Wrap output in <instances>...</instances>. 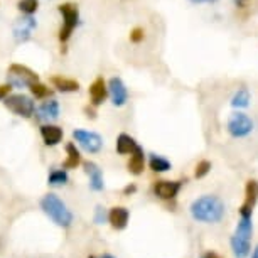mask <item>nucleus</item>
Returning a JSON list of instances; mask_svg holds the SVG:
<instances>
[{"mask_svg": "<svg viewBox=\"0 0 258 258\" xmlns=\"http://www.w3.org/2000/svg\"><path fill=\"white\" fill-rule=\"evenodd\" d=\"M7 80L12 86H31L32 83L39 81V76L31 68L22 64H11L9 66Z\"/></svg>", "mask_w": 258, "mask_h": 258, "instance_id": "423d86ee", "label": "nucleus"}, {"mask_svg": "<svg viewBox=\"0 0 258 258\" xmlns=\"http://www.w3.org/2000/svg\"><path fill=\"white\" fill-rule=\"evenodd\" d=\"M149 165L154 172H167V170L172 167V164H170L167 159L162 157V155H157V154H150Z\"/></svg>", "mask_w": 258, "mask_h": 258, "instance_id": "5701e85b", "label": "nucleus"}, {"mask_svg": "<svg viewBox=\"0 0 258 258\" xmlns=\"http://www.w3.org/2000/svg\"><path fill=\"white\" fill-rule=\"evenodd\" d=\"M68 181H70V177H68L66 170H52L49 177H47V182L51 186H64Z\"/></svg>", "mask_w": 258, "mask_h": 258, "instance_id": "b1692460", "label": "nucleus"}, {"mask_svg": "<svg viewBox=\"0 0 258 258\" xmlns=\"http://www.w3.org/2000/svg\"><path fill=\"white\" fill-rule=\"evenodd\" d=\"M51 83L54 85V88L61 93H75L80 90V83L71 78H62V76H52Z\"/></svg>", "mask_w": 258, "mask_h": 258, "instance_id": "a211bd4d", "label": "nucleus"}, {"mask_svg": "<svg viewBox=\"0 0 258 258\" xmlns=\"http://www.w3.org/2000/svg\"><path fill=\"white\" fill-rule=\"evenodd\" d=\"M135 191H137V186H135V184H130V186H126L123 189V194L125 196H128V194H134Z\"/></svg>", "mask_w": 258, "mask_h": 258, "instance_id": "2f4dec72", "label": "nucleus"}, {"mask_svg": "<svg viewBox=\"0 0 258 258\" xmlns=\"http://www.w3.org/2000/svg\"><path fill=\"white\" fill-rule=\"evenodd\" d=\"M41 208L57 226L61 228H70L73 223V213L68 209V206L61 201L56 194H46L41 199Z\"/></svg>", "mask_w": 258, "mask_h": 258, "instance_id": "f03ea898", "label": "nucleus"}, {"mask_svg": "<svg viewBox=\"0 0 258 258\" xmlns=\"http://www.w3.org/2000/svg\"><path fill=\"white\" fill-rule=\"evenodd\" d=\"M59 12L62 16V27L59 31V41L61 42H68L71 37L73 31L76 29L78 22H80V11L75 4H61Z\"/></svg>", "mask_w": 258, "mask_h": 258, "instance_id": "7ed1b4c3", "label": "nucleus"}, {"mask_svg": "<svg viewBox=\"0 0 258 258\" xmlns=\"http://www.w3.org/2000/svg\"><path fill=\"white\" fill-rule=\"evenodd\" d=\"M211 170V162L209 160H201L196 165V170H194V177L196 179H203L204 176H208V172Z\"/></svg>", "mask_w": 258, "mask_h": 258, "instance_id": "bb28decb", "label": "nucleus"}, {"mask_svg": "<svg viewBox=\"0 0 258 258\" xmlns=\"http://www.w3.org/2000/svg\"><path fill=\"white\" fill-rule=\"evenodd\" d=\"M145 39V31L142 27H134L132 31H130V42H134V44H140Z\"/></svg>", "mask_w": 258, "mask_h": 258, "instance_id": "cd10ccee", "label": "nucleus"}, {"mask_svg": "<svg viewBox=\"0 0 258 258\" xmlns=\"http://www.w3.org/2000/svg\"><path fill=\"white\" fill-rule=\"evenodd\" d=\"M17 7L21 12L27 14V16H32L39 9V0H19Z\"/></svg>", "mask_w": 258, "mask_h": 258, "instance_id": "a878e982", "label": "nucleus"}, {"mask_svg": "<svg viewBox=\"0 0 258 258\" xmlns=\"http://www.w3.org/2000/svg\"><path fill=\"white\" fill-rule=\"evenodd\" d=\"M250 91H248L245 86L240 90L235 91V95L231 96V106H235V108H246L248 105H250Z\"/></svg>", "mask_w": 258, "mask_h": 258, "instance_id": "4be33fe9", "label": "nucleus"}, {"mask_svg": "<svg viewBox=\"0 0 258 258\" xmlns=\"http://www.w3.org/2000/svg\"><path fill=\"white\" fill-rule=\"evenodd\" d=\"M59 116V103L57 100H47L36 110V118L39 121L56 120Z\"/></svg>", "mask_w": 258, "mask_h": 258, "instance_id": "ddd939ff", "label": "nucleus"}, {"mask_svg": "<svg viewBox=\"0 0 258 258\" xmlns=\"http://www.w3.org/2000/svg\"><path fill=\"white\" fill-rule=\"evenodd\" d=\"M144 165H145V154L142 147H137L130 154V160L126 164L128 167V172L134 174V176H140L144 172Z\"/></svg>", "mask_w": 258, "mask_h": 258, "instance_id": "dca6fc26", "label": "nucleus"}, {"mask_svg": "<svg viewBox=\"0 0 258 258\" xmlns=\"http://www.w3.org/2000/svg\"><path fill=\"white\" fill-rule=\"evenodd\" d=\"M41 135L46 145H57L62 140V128L56 125H42L41 126Z\"/></svg>", "mask_w": 258, "mask_h": 258, "instance_id": "f3484780", "label": "nucleus"}, {"mask_svg": "<svg viewBox=\"0 0 258 258\" xmlns=\"http://www.w3.org/2000/svg\"><path fill=\"white\" fill-rule=\"evenodd\" d=\"M128 209L123 208V206H115L110 209L108 213V221L111 223V228L115 230H123L128 223Z\"/></svg>", "mask_w": 258, "mask_h": 258, "instance_id": "2eb2a0df", "label": "nucleus"}, {"mask_svg": "<svg viewBox=\"0 0 258 258\" xmlns=\"http://www.w3.org/2000/svg\"><path fill=\"white\" fill-rule=\"evenodd\" d=\"M182 187V182L179 181H157L154 184V194L160 199H174Z\"/></svg>", "mask_w": 258, "mask_h": 258, "instance_id": "9b49d317", "label": "nucleus"}, {"mask_svg": "<svg viewBox=\"0 0 258 258\" xmlns=\"http://www.w3.org/2000/svg\"><path fill=\"white\" fill-rule=\"evenodd\" d=\"M251 258H258V246L255 248V251H253V256Z\"/></svg>", "mask_w": 258, "mask_h": 258, "instance_id": "e433bc0d", "label": "nucleus"}, {"mask_svg": "<svg viewBox=\"0 0 258 258\" xmlns=\"http://www.w3.org/2000/svg\"><path fill=\"white\" fill-rule=\"evenodd\" d=\"M233 2H235L236 9H246L250 6V0H233Z\"/></svg>", "mask_w": 258, "mask_h": 258, "instance_id": "7c9ffc66", "label": "nucleus"}, {"mask_svg": "<svg viewBox=\"0 0 258 258\" xmlns=\"http://www.w3.org/2000/svg\"><path fill=\"white\" fill-rule=\"evenodd\" d=\"M192 4H216L218 0H189Z\"/></svg>", "mask_w": 258, "mask_h": 258, "instance_id": "473e14b6", "label": "nucleus"}, {"mask_svg": "<svg viewBox=\"0 0 258 258\" xmlns=\"http://www.w3.org/2000/svg\"><path fill=\"white\" fill-rule=\"evenodd\" d=\"M258 201V181L255 179H250L245 186V201H243L241 208H240V214L245 218H251L253 208Z\"/></svg>", "mask_w": 258, "mask_h": 258, "instance_id": "6e6552de", "label": "nucleus"}, {"mask_svg": "<svg viewBox=\"0 0 258 258\" xmlns=\"http://www.w3.org/2000/svg\"><path fill=\"white\" fill-rule=\"evenodd\" d=\"M139 145L135 142L134 137H130L128 134H120L118 139H116V152L120 155H125V154H132Z\"/></svg>", "mask_w": 258, "mask_h": 258, "instance_id": "aec40b11", "label": "nucleus"}, {"mask_svg": "<svg viewBox=\"0 0 258 258\" xmlns=\"http://www.w3.org/2000/svg\"><path fill=\"white\" fill-rule=\"evenodd\" d=\"M36 27H37L36 19H32L31 16L19 19V21L16 22V26H14V39H16L17 42L29 41L32 36V31Z\"/></svg>", "mask_w": 258, "mask_h": 258, "instance_id": "9d476101", "label": "nucleus"}, {"mask_svg": "<svg viewBox=\"0 0 258 258\" xmlns=\"http://www.w3.org/2000/svg\"><path fill=\"white\" fill-rule=\"evenodd\" d=\"M4 105L7 106L12 113H16L17 116H22V118H31L36 111V105L34 101L26 95H9L6 100H4Z\"/></svg>", "mask_w": 258, "mask_h": 258, "instance_id": "39448f33", "label": "nucleus"}, {"mask_svg": "<svg viewBox=\"0 0 258 258\" xmlns=\"http://www.w3.org/2000/svg\"><path fill=\"white\" fill-rule=\"evenodd\" d=\"M253 126H255L253 125V120L246 113L235 111V113H231V116L228 118L226 130L233 139H243V137H248V135L253 132Z\"/></svg>", "mask_w": 258, "mask_h": 258, "instance_id": "20e7f679", "label": "nucleus"}, {"mask_svg": "<svg viewBox=\"0 0 258 258\" xmlns=\"http://www.w3.org/2000/svg\"><path fill=\"white\" fill-rule=\"evenodd\" d=\"M29 90H31V93L36 96L37 100H42V98H47V96L51 95V90L47 88L46 85H42V83H39V81H36V83H32L31 86H29Z\"/></svg>", "mask_w": 258, "mask_h": 258, "instance_id": "393cba45", "label": "nucleus"}, {"mask_svg": "<svg viewBox=\"0 0 258 258\" xmlns=\"http://www.w3.org/2000/svg\"><path fill=\"white\" fill-rule=\"evenodd\" d=\"M231 248L236 258H245L250 253V238H243L238 235L231 236Z\"/></svg>", "mask_w": 258, "mask_h": 258, "instance_id": "6ab92c4d", "label": "nucleus"}, {"mask_svg": "<svg viewBox=\"0 0 258 258\" xmlns=\"http://www.w3.org/2000/svg\"><path fill=\"white\" fill-rule=\"evenodd\" d=\"M105 208L101 206H96L95 209V223L96 225H101V223H105Z\"/></svg>", "mask_w": 258, "mask_h": 258, "instance_id": "c85d7f7f", "label": "nucleus"}, {"mask_svg": "<svg viewBox=\"0 0 258 258\" xmlns=\"http://www.w3.org/2000/svg\"><path fill=\"white\" fill-rule=\"evenodd\" d=\"M90 258H95V256H90ZM98 258H115L113 255H108V253H106V255H101V256H98Z\"/></svg>", "mask_w": 258, "mask_h": 258, "instance_id": "c9c22d12", "label": "nucleus"}, {"mask_svg": "<svg viewBox=\"0 0 258 258\" xmlns=\"http://www.w3.org/2000/svg\"><path fill=\"white\" fill-rule=\"evenodd\" d=\"M189 211H191V216L196 221L218 223L225 216V204H223V201L218 196L206 194V196L194 199Z\"/></svg>", "mask_w": 258, "mask_h": 258, "instance_id": "f257e3e1", "label": "nucleus"}, {"mask_svg": "<svg viewBox=\"0 0 258 258\" xmlns=\"http://www.w3.org/2000/svg\"><path fill=\"white\" fill-rule=\"evenodd\" d=\"M73 137L78 144L81 145L86 152L90 154H96L100 152L101 147H103V139L101 135L95 134V132H86V130H75L73 132Z\"/></svg>", "mask_w": 258, "mask_h": 258, "instance_id": "0eeeda50", "label": "nucleus"}, {"mask_svg": "<svg viewBox=\"0 0 258 258\" xmlns=\"http://www.w3.org/2000/svg\"><path fill=\"white\" fill-rule=\"evenodd\" d=\"M88 93H90V100H91V105L93 106H100L106 100V96H108V86H106L103 78L98 76L93 83H91Z\"/></svg>", "mask_w": 258, "mask_h": 258, "instance_id": "f8f14e48", "label": "nucleus"}, {"mask_svg": "<svg viewBox=\"0 0 258 258\" xmlns=\"http://www.w3.org/2000/svg\"><path fill=\"white\" fill-rule=\"evenodd\" d=\"M85 170L90 176V187L93 191H103L105 182H103V174H101V169L96 165L95 162H85Z\"/></svg>", "mask_w": 258, "mask_h": 258, "instance_id": "4468645a", "label": "nucleus"}, {"mask_svg": "<svg viewBox=\"0 0 258 258\" xmlns=\"http://www.w3.org/2000/svg\"><path fill=\"white\" fill-rule=\"evenodd\" d=\"M204 258H221L218 253H214V251H208L206 255H204Z\"/></svg>", "mask_w": 258, "mask_h": 258, "instance_id": "f704fd0d", "label": "nucleus"}, {"mask_svg": "<svg viewBox=\"0 0 258 258\" xmlns=\"http://www.w3.org/2000/svg\"><path fill=\"white\" fill-rule=\"evenodd\" d=\"M12 90V85L11 83H7V85H0V100H6L9 93H11Z\"/></svg>", "mask_w": 258, "mask_h": 258, "instance_id": "c756f323", "label": "nucleus"}, {"mask_svg": "<svg viewBox=\"0 0 258 258\" xmlns=\"http://www.w3.org/2000/svg\"><path fill=\"white\" fill-rule=\"evenodd\" d=\"M85 113L88 118H95V111H93V108H90V106H86L85 108Z\"/></svg>", "mask_w": 258, "mask_h": 258, "instance_id": "72a5a7b5", "label": "nucleus"}, {"mask_svg": "<svg viewBox=\"0 0 258 258\" xmlns=\"http://www.w3.org/2000/svg\"><path fill=\"white\" fill-rule=\"evenodd\" d=\"M108 93L111 96V103L115 106H123L128 100V90L121 78H111L108 81Z\"/></svg>", "mask_w": 258, "mask_h": 258, "instance_id": "1a4fd4ad", "label": "nucleus"}, {"mask_svg": "<svg viewBox=\"0 0 258 258\" xmlns=\"http://www.w3.org/2000/svg\"><path fill=\"white\" fill-rule=\"evenodd\" d=\"M66 154H68V157L66 160L62 162V169H76L78 165L81 164V154H80V150L76 149V145L75 144H68L66 145Z\"/></svg>", "mask_w": 258, "mask_h": 258, "instance_id": "412c9836", "label": "nucleus"}]
</instances>
